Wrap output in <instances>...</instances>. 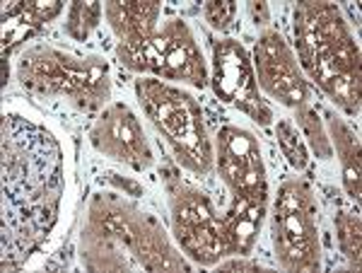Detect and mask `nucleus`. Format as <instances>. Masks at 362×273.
Returning a JSON list of instances; mask_svg holds the SVG:
<instances>
[{"instance_id": "nucleus-18", "label": "nucleus", "mask_w": 362, "mask_h": 273, "mask_svg": "<svg viewBox=\"0 0 362 273\" xmlns=\"http://www.w3.org/2000/svg\"><path fill=\"white\" fill-rule=\"evenodd\" d=\"M15 8L20 13L22 25L32 29L44 27L46 22L63 13V3H58V0H32V3H17Z\"/></svg>"}, {"instance_id": "nucleus-3", "label": "nucleus", "mask_w": 362, "mask_h": 273, "mask_svg": "<svg viewBox=\"0 0 362 273\" xmlns=\"http://www.w3.org/2000/svg\"><path fill=\"white\" fill-rule=\"evenodd\" d=\"M20 80L32 92L68 97L83 109L102 107L109 97V66L102 58H78L54 46H34L20 61Z\"/></svg>"}, {"instance_id": "nucleus-15", "label": "nucleus", "mask_w": 362, "mask_h": 273, "mask_svg": "<svg viewBox=\"0 0 362 273\" xmlns=\"http://www.w3.org/2000/svg\"><path fill=\"white\" fill-rule=\"evenodd\" d=\"M297 124H300V129H302L300 131L302 138H307L319 160L334 158V148H331L329 131H326V126L321 124L319 114L314 112L309 104H307V107H302V109H297Z\"/></svg>"}, {"instance_id": "nucleus-9", "label": "nucleus", "mask_w": 362, "mask_h": 273, "mask_svg": "<svg viewBox=\"0 0 362 273\" xmlns=\"http://www.w3.org/2000/svg\"><path fill=\"white\" fill-rule=\"evenodd\" d=\"M251 63H254L256 83L264 87L268 97L293 109L309 104V85L302 78L293 49L285 44L280 32L261 34Z\"/></svg>"}, {"instance_id": "nucleus-17", "label": "nucleus", "mask_w": 362, "mask_h": 273, "mask_svg": "<svg viewBox=\"0 0 362 273\" xmlns=\"http://www.w3.org/2000/svg\"><path fill=\"white\" fill-rule=\"evenodd\" d=\"M336 232H338V242H341L343 257L350 261L353 269H360V216L353 211H343L336 218Z\"/></svg>"}, {"instance_id": "nucleus-4", "label": "nucleus", "mask_w": 362, "mask_h": 273, "mask_svg": "<svg viewBox=\"0 0 362 273\" xmlns=\"http://www.w3.org/2000/svg\"><path fill=\"white\" fill-rule=\"evenodd\" d=\"M121 66L133 73H150L157 80H177L194 87L208 83V68L203 54L196 44L194 32L184 20H167L157 27V32L140 46H124L116 49Z\"/></svg>"}, {"instance_id": "nucleus-12", "label": "nucleus", "mask_w": 362, "mask_h": 273, "mask_svg": "<svg viewBox=\"0 0 362 273\" xmlns=\"http://www.w3.org/2000/svg\"><path fill=\"white\" fill-rule=\"evenodd\" d=\"M104 15H107L114 34L119 37V44L124 46H140L160 27V5L157 3H107Z\"/></svg>"}, {"instance_id": "nucleus-19", "label": "nucleus", "mask_w": 362, "mask_h": 273, "mask_svg": "<svg viewBox=\"0 0 362 273\" xmlns=\"http://www.w3.org/2000/svg\"><path fill=\"white\" fill-rule=\"evenodd\" d=\"M203 17H206V22L213 29L227 32L237 17V5L232 3V0H223V3H215L213 0V3L203 5Z\"/></svg>"}, {"instance_id": "nucleus-16", "label": "nucleus", "mask_w": 362, "mask_h": 273, "mask_svg": "<svg viewBox=\"0 0 362 273\" xmlns=\"http://www.w3.org/2000/svg\"><path fill=\"white\" fill-rule=\"evenodd\" d=\"M104 15V8L99 3H73L68 8V22L66 32L68 37H73L75 42H85L90 37V32L99 25Z\"/></svg>"}, {"instance_id": "nucleus-11", "label": "nucleus", "mask_w": 362, "mask_h": 273, "mask_svg": "<svg viewBox=\"0 0 362 273\" xmlns=\"http://www.w3.org/2000/svg\"><path fill=\"white\" fill-rule=\"evenodd\" d=\"M264 213H266V201L235 196L232 208L220 218L223 220V237H225L227 254H232V257H247L251 249H254Z\"/></svg>"}, {"instance_id": "nucleus-7", "label": "nucleus", "mask_w": 362, "mask_h": 273, "mask_svg": "<svg viewBox=\"0 0 362 273\" xmlns=\"http://www.w3.org/2000/svg\"><path fill=\"white\" fill-rule=\"evenodd\" d=\"M213 90L227 104H235L244 114H249L256 124L268 126L273 119V109L259 92L254 63L242 44L235 39L215 44L213 51Z\"/></svg>"}, {"instance_id": "nucleus-8", "label": "nucleus", "mask_w": 362, "mask_h": 273, "mask_svg": "<svg viewBox=\"0 0 362 273\" xmlns=\"http://www.w3.org/2000/svg\"><path fill=\"white\" fill-rule=\"evenodd\" d=\"M215 158H218L220 177L232 189V194L242 199L266 201V167L254 133L239 126H225L218 133Z\"/></svg>"}, {"instance_id": "nucleus-13", "label": "nucleus", "mask_w": 362, "mask_h": 273, "mask_svg": "<svg viewBox=\"0 0 362 273\" xmlns=\"http://www.w3.org/2000/svg\"><path fill=\"white\" fill-rule=\"evenodd\" d=\"M329 138L334 153L341 158V170H343V187H346L348 196L358 199L360 196V141L353 133L348 124H343L341 119H336L334 114H329Z\"/></svg>"}, {"instance_id": "nucleus-2", "label": "nucleus", "mask_w": 362, "mask_h": 273, "mask_svg": "<svg viewBox=\"0 0 362 273\" xmlns=\"http://www.w3.org/2000/svg\"><path fill=\"white\" fill-rule=\"evenodd\" d=\"M136 92L155 129L167 138L179 165L189 172L206 174L213 165V145L208 141L201 104L186 90L157 78L138 80Z\"/></svg>"}, {"instance_id": "nucleus-14", "label": "nucleus", "mask_w": 362, "mask_h": 273, "mask_svg": "<svg viewBox=\"0 0 362 273\" xmlns=\"http://www.w3.org/2000/svg\"><path fill=\"white\" fill-rule=\"evenodd\" d=\"M276 138H278V145H280V150H283V155L290 162V167L297 172H305L309 167V150H307L305 138H302V133L297 131V126L293 121L290 119L278 121Z\"/></svg>"}, {"instance_id": "nucleus-10", "label": "nucleus", "mask_w": 362, "mask_h": 273, "mask_svg": "<svg viewBox=\"0 0 362 273\" xmlns=\"http://www.w3.org/2000/svg\"><path fill=\"white\" fill-rule=\"evenodd\" d=\"M92 145L116 162L145 170L153 165V148L143 133L138 116L126 104H109L92 126Z\"/></svg>"}, {"instance_id": "nucleus-1", "label": "nucleus", "mask_w": 362, "mask_h": 273, "mask_svg": "<svg viewBox=\"0 0 362 273\" xmlns=\"http://www.w3.org/2000/svg\"><path fill=\"white\" fill-rule=\"evenodd\" d=\"M297 56L302 68L346 114L360 112V51L331 3H302L295 10Z\"/></svg>"}, {"instance_id": "nucleus-6", "label": "nucleus", "mask_w": 362, "mask_h": 273, "mask_svg": "<svg viewBox=\"0 0 362 273\" xmlns=\"http://www.w3.org/2000/svg\"><path fill=\"white\" fill-rule=\"evenodd\" d=\"M169 208H172V228L179 247L186 257L203 266L218 264L227 254L223 237V220L215 213L213 203L203 191L191 184H169Z\"/></svg>"}, {"instance_id": "nucleus-20", "label": "nucleus", "mask_w": 362, "mask_h": 273, "mask_svg": "<svg viewBox=\"0 0 362 273\" xmlns=\"http://www.w3.org/2000/svg\"><path fill=\"white\" fill-rule=\"evenodd\" d=\"M220 269H225V271H256L259 266H256L254 261H247V259H232V261L220 264Z\"/></svg>"}, {"instance_id": "nucleus-5", "label": "nucleus", "mask_w": 362, "mask_h": 273, "mask_svg": "<svg viewBox=\"0 0 362 273\" xmlns=\"http://www.w3.org/2000/svg\"><path fill=\"white\" fill-rule=\"evenodd\" d=\"M273 245L283 269L317 271L319 269V228L317 203L305 182H285L273 208Z\"/></svg>"}]
</instances>
